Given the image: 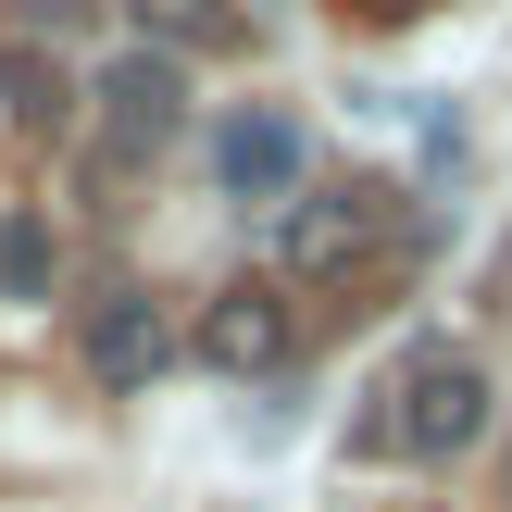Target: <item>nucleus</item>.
Segmentation results:
<instances>
[{"instance_id":"nucleus-7","label":"nucleus","mask_w":512,"mask_h":512,"mask_svg":"<svg viewBox=\"0 0 512 512\" xmlns=\"http://www.w3.org/2000/svg\"><path fill=\"white\" fill-rule=\"evenodd\" d=\"M125 13H138V50L163 38V63H175V50H225V38H238V0H125Z\"/></svg>"},{"instance_id":"nucleus-3","label":"nucleus","mask_w":512,"mask_h":512,"mask_svg":"<svg viewBox=\"0 0 512 512\" xmlns=\"http://www.w3.org/2000/svg\"><path fill=\"white\" fill-rule=\"evenodd\" d=\"M288 350H300L288 288H225L213 313H200V363H213V375H275Z\"/></svg>"},{"instance_id":"nucleus-10","label":"nucleus","mask_w":512,"mask_h":512,"mask_svg":"<svg viewBox=\"0 0 512 512\" xmlns=\"http://www.w3.org/2000/svg\"><path fill=\"white\" fill-rule=\"evenodd\" d=\"M363 13H375V25H413V13H425V0H363Z\"/></svg>"},{"instance_id":"nucleus-2","label":"nucleus","mask_w":512,"mask_h":512,"mask_svg":"<svg viewBox=\"0 0 512 512\" xmlns=\"http://www.w3.org/2000/svg\"><path fill=\"white\" fill-rule=\"evenodd\" d=\"M375 238H388V188H375V175H350V188H300L275 250H288V275H350Z\"/></svg>"},{"instance_id":"nucleus-6","label":"nucleus","mask_w":512,"mask_h":512,"mask_svg":"<svg viewBox=\"0 0 512 512\" xmlns=\"http://www.w3.org/2000/svg\"><path fill=\"white\" fill-rule=\"evenodd\" d=\"M88 375L138 400L150 375H163V313H150V300H100L88 313Z\"/></svg>"},{"instance_id":"nucleus-4","label":"nucleus","mask_w":512,"mask_h":512,"mask_svg":"<svg viewBox=\"0 0 512 512\" xmlns=\"http://www.w3.org/2000/svg\"><path fill=\"white\" fill-rule=\"evenodd\" d=\"M100 125H113V150H163L188 125V88H175L163 50H113L100 63Z\"/></svg>"},{"instance_id":"nucleus-1","label":"nucleus","mask_w":512,"mask_h":512,"mask_svg":"<svg viewBox=\"0 0 512 512\" xmlns=\"http://www.w3.org/2000/svg\"><path fill=\"white\" fill-rule=\"evenodd\" d=\"M488 413H500L488 363H475V350H450V338H425L413 363L388 375V413H363V450H400V463H450V450H475V438H488Z\"/></svg>"},{"instance_id":"nucleus-8","label":"nucleus","mask_w":512,"mask_h":512,"mask_svg":"<svg viewBox=\"0 0 512 512\" xmlns=\"http://www.w3.org/2000/svg\"><path fill=\"white\" fill-rule=\"evenodd\" d=\"M0 288H13V300H50V225L38 213L0 225Z\"/></svg>"},{"instance_id":"nucleus-9","label":"nucleus","mask_w":512,"mask_h":512,"mask_svg":"<svg viewBox=\"0 0 512 512\" xmlns=\"http://www.w3.org/2000/svg\"><path fill=\"white\" fill-rule=\"evenodd\" d=\"M0 88H13V113H25V125H63V75H38L25 50L0 63Z\"/></svg>"},{"instance_id":"nucleus-5","label":"nucleus","mask_w":512,"mask_h":512,"mask_svg":"<svg viewBox=\"0 0 512 512\" xmlns=\"http://www.w3.org/2000/svg\"><path fill=\"white\" fill-rule=\"evenodd\" d=\"M213 163H225V188H238V200H300V125L275 113V100H250V113L225 125Z\"/></svg>"}]
</instances>
